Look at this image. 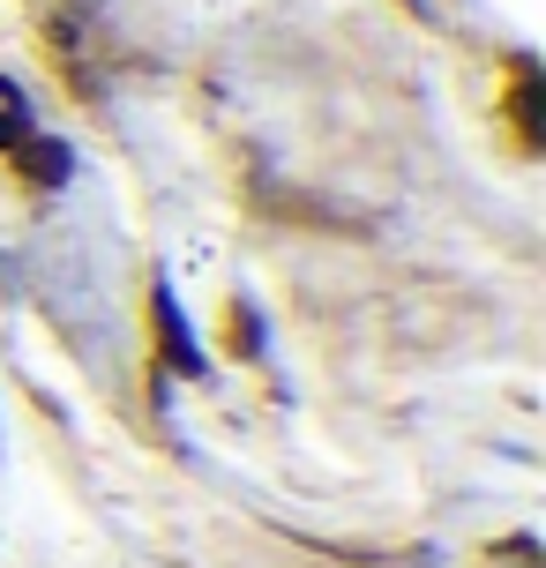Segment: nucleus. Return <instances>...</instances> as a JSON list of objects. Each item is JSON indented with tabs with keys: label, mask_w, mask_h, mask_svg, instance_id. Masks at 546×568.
<instances>
[{
	"label": "nucleus",
	"mask_w": 546,
	"mask_h": 568,
	"mask_svg": "<svg viewBox=\"0 0 546 568\" xmlns=\"http://www.w3.org/2000/svg\"><path fill=\"white\" fill-rule=\"evenodd\" d=\"M23 135H30V98H23V83L0 75V150H16Z\"/></svg>",
	"instance_id": "7ed1b4c3"
},
{
	"label": "nucleus",
	"mask_w": 546,
	"mask_h": 568,
	"mask_svg": "<svg viewBox=\"0 0 546 568\" xmlns=\"http://www.w3.org/2000/svg\"><path fill=\"white\" fill-rule=\"evenodd\" d=\"M8 165L23 172L30 187H68V172H75V150H68L60 135H38V128H30V135L8 150Z\"/></svg>",
	"instance_id": "f03ea898"
},
{
	"label": "nucleus",
	"mask_w": 546,
	"mask_h": 568,
	"mask_svg": "<svg viewBox=\"0 0 546 568\" xmlns=\"http://www.w3.org/2000/svg\"><path fill=\"white\" fill-rule=\"evenodd\" d=\"M232 352H240V359H255V352H262V329H255V314H247V307H232Z\"/></svg>",
	"instance_id": "20e7f679"
},
{
	"label": "nucleus",
	"mask_w": 546,
	"mask_h": 568,
	"mask_svg": "<svg viewBox=\"0 0 546 568\" xmlns=\"http://www.w3.org/2000/svg\"><path fill=\"white\" fill-rule=\"evenodd\" d=\"M150 337H158V367H165V374H188V382L210 374V359H202L195 329L180 322V300H173V284H165V277L150 284Z\"/></svg>",
	"instance_id": "f257e3e1"
}]
</instances>
